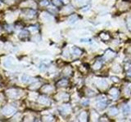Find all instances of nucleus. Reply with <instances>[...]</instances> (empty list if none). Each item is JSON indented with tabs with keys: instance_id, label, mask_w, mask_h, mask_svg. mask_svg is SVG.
I'll use <instances>...</instances> for the list:
<instances>
[{
	"instance_id": "nucleus-6",
	"label": "nucleus",
	"mask_w": 131,
	"mask_h": 122,
	"mask_svg": "<svg viewBox=\"0 0 131 122\" xmlns=\"http://www.w3.org/2000/svg\"><path fill=\"white\" fill-rule=\"evenodd\" d=\"M111 79H114V81H116V82L118 81V78L117 77H111Z\"/></svg>"
},
{
	"instance_id": "nucleus-4",
	"label": "nucleus",
	"mask_w": 131,
	"mask_h": 122,
	"mask_svg": "<svg viewBox=\"0 0 131 122\" xmlns=\"http://www.w3.org/2000/svg\"><path fill=\"white\" fill-rule=\"evenodd\" d=\"M106 103H100V104H98V107L100 108V109H103L105 107H106Z\"/></svg>"
},
{
	"instance_id": "nucleus-3",
	"label": "nucleus",
	"mask_w": 131,
	"mask_h": 122,
	"mask_svg": "<svg viewBox=\"0 0 131 122\" xmlns=\"http://www.w3.org/2000/svg\"><path fill=\"white\" fill-rule=\"evenodd\" d=\"M73 50H74L76 55H80V54H81V50H80V49H78L77 47H75L74 49H73Z\"/></svg>"
},
{
	"instance_id": "nucleus-1",
	"label": "nucleus",
	"mask_w": 131,
	"mask_h": 122,
	"mask_svg": "<svg viewBox=\"0 0 131 122\" xmlns=\"http://www.w3.org/2000/svg\"><path fill=\"white\" fill-rule=\"evenodd\" d=\"M130 107L129 105H125V106L123 107V112L125 114H129L130 112Z\"/></svg>"
},
{
	"instance_id": "nucleus-5",
	"label": "nucleus",
	"mask_w": 131,
	"mask_h": 122,
	"mask_svg": "<svg viewBox=\"0 0 131 122\" xmlns=\"http://www.w3.org/2000/svg\"><path fill=\"white\" fill-rule=\"evenodd\" d=\"M89 41H90V39H81V40H80V42H89Z\"/></svg>"
},
{
	"instance_id": "nucleus-7",
	"label": "nucleus",
	"mask_w": 131,
	"mask_h": 122,
	"mask_svg": "<svg viewBox=\"0 0 131 122\" xmlns=\"http://www.w3.org/2000/svg\"><path fill=\"white\" fill-rule=\"evenodd\" d=\"M127 76H128V77H131V71H129V72H127Z\"/></svg>"
},
{
	"instance_id": "nucleus-2",
	"label": "nucleus",
	"mask_w": 131,
	"mask_h": 122,
	"mask_svg": "<svg viewBox=\"0 0 131 122\" xmlns=\"http://www.w3.org/2000/svg\"><path fill=\"white\" fill-rule=\"evenodd\" d=\"M110 112H111V115H116L117 112H118V110L116 109V108H112V109H111V111H110Z\"/></svg>"
}]
</instances>
